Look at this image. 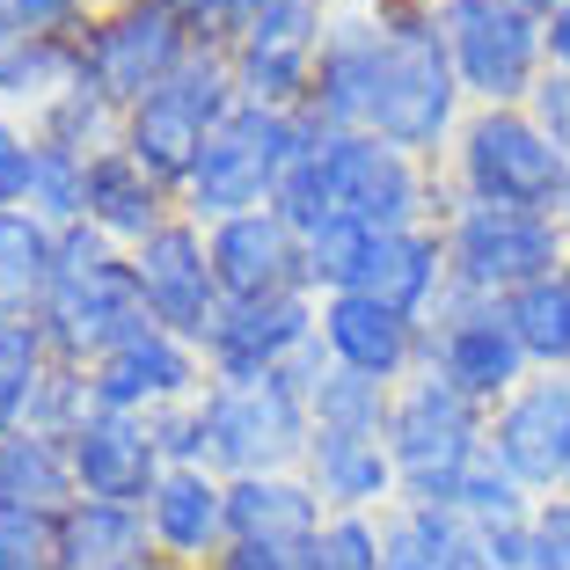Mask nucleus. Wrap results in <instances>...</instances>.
I'll list each match as a JSON object with an SVG mask.
<instances>
[{
  "instance_id": "obj_29",
  "label": "nucleus",
  "mask_w": 570,
  "mask_h": 570,
  "mask_svg": "<svg viewBox=\"0 0 570 570\" xmlns=\"http://www.w3.org/2000/svg\"><path fill=\"white\" fill-rule=\"evenodd\" d=\"M59 285V227L22 205V213H0V315L8 322H37Z\"/></svg>"
},
{
  "instance_id": "obj_25",
  "label": "nucleus",
  "mask_w": 570,
  "mask_h": 570,
  "mask_svg": "<svg viewBox=\"0 0 570 570\" xmlns=\"http://www.w3.org/2000/svg\"><path fill=\"white\" fill-rule=\"evenodd\" d=\"M205 139H213V125H205L198 110L176 96V88H154L147 102H132V110H125L118 147L132 154V161L147 168L161 190H184L190 168H198V154H205Z\"/></svg>"
},
{
  "instance_id": "obj_9",
  "label": "nucleus",
  "mask_w": 570,
  "mask_h": 570,
  "mask_svg": "<svg viewBox=\"0 0 570 570\" xmlns=\"http://www.w3.org/2000/svg\"><path fill=\"white\" fill-rule=\"evenodd\" d=\"M73 45H81V81L102 88L118 110H132L176 81V67L198 51V30L176 16V0H110L88 16Z\"/></svg>"
},
{
  "instance_id": "obj_49",
  "label": "nucleus",
  "mask_w": 570,
  "mask_h": 570,
  "mask_svg": "<svg viewBox=\"0 0 570 570\" xmlns=\"http://www.w3.org/2000/svg\"><path fill=\"white\" fill-rule=\"evenodd\" d=\"M22 45V30H16V22H8V16H0V59H8V51H16Z\"/></svg>"
},
{
  "instance_id": "obj_23",
  "label": "nucleus",
  "mask_w": 570,
  "mask_h": 570,
  "mask_svg": "<svg viewBox=\"0 0 570 570\" xmlns=\"http://www.w3.org/2000/svg\"><path fill=\"white\" fill-rule=\"evenodd\" d=\"M59 570H176L139 504H73L59 520Z\"/></svg>"
},
{
  "instance_id": "obj_11",
  "label": "nucleus",
  "mask_w": 570,
  "mask_h": 570,
  "mask_svg": "<svg viewBox=\"0 0 570 570\" xmlns=\"http://www.w3.org/2000/svg\"><path fill=\"white\" fill-rule=\"evenodd\" d=\"M322 176H330V205L344 219H366L373 235H403V227H432V184L424 161L403 147H387L373 132H330L322 139Z\"/></svg>"
},
{
  "instance_id": "obj_34",
  "label": "nucleus",
  "mask_w": 570,
  "mask_h": 570,
  "mask_svg": "<svg viewBox=\"0 0 570 570\" xmlns=\"http://www.w3.org/2000/svg\"><path fill=\"white\" fill-rule=\"evenodd\" d=\"M30 132L45 139V147H73V154H88V161H96V154H110V147H118L125 110H118L110 96H102V88L73 81L67 96H51L45 110L30 118Z\"/></svg>"
},
{
  "instance_id": "obj_45",
  "label": "nucleus",
  "mask_w": 570,
  "mask_h": 570,
  "mask_svg": "<svg viewBox=\"0 0 570 570\" xmlns=\"http://www.w3.org/2000/svg\"><path fill=\"white\" fill-rule=\"evenodd\" d=\"M527 118H534L541 132H549L556 147L570 154V73H563V67H549V73L534 81V96H527Z\"/></svg>"
},
{
  "instance_id": "obj_13",
  "label": "nucleus",
  "mask_w": 570,
  "mask_h": 570,
  "mask_svg": "<svg viewBox=\"0 0 570 570\" xmlns=\"http://www.w3.org/2000/svg\"><path fill=\"white\" fill-rule=\"evenodd\" d=\"M490 453H498L534 498L570 490V373H527V381L490 410Z\"/></svg>"
},
{
  "instance_id": "obj_4",
  "label": "nucleus",
  "mask_w": 570,
  "mask_h": 570,
  "mask_svg": "<svg viewBox=\"0 0 570 570\" xmlns=\"http://www.w3.org/2000/svg\"><path fill=\"white\" fill-rule=\"evenodd\" d=\"M387 461H395V483L410 504H453L469 461L490 446V410L469 403L453 381H439L432 366H417L395 387V410H387Z\"/></svg>"
},
{
  "instance_id": "obj_15",
  "label": "nucleus",
  "mask_w": 570,
  "mask_h": 570,
  "mask_svg": "<svg viewBox=\"0 0 570 570\" xmlns=\"http://www.w3.org/2000/svg\"><path fill=\"white\" fill-rule=\"evenodd\" d=\"M315 293H278V301H227L198 352L213 366V381H256V373H278L315 344Z\"/></svg>"
},
{
  "instance_id": "obj_52",
  "label": "nucleus",
  "mask_w": 570,
  "mask_h": 570,
  "mask_svg": "<svg viewBox=\"0 0 570 570\" xmlns=\"http://www.w3.org/2000/svg\"><path fill=\"white\" fill-rule=\"evenodd\" d=\"M563 271H570V264H563Z\"/></svg>"
},
{
  "instance_id": "obj_39",
  "label": "nucleus",
  "mask_w": 570,
  "mask_h": 570,
  "mask_svg": "<svg viewBox=\"0 0 570 570\" xmlns=\"http://www.w3.org/2000/svg\"><path fill=\"white\" fill-rule=\"evenodd\" d=\"M271 213L293 227V235H315L322 219H336L330 205V176H322V139L307 154H293V168L278 176V190H271Z\"/></svg>"
},
{
  "instance_id": "obj_44",
  "label": "nucleus",
  "mask_w": 570,
  "mask_h": 570,
  "mask_svg": "<svg viewBox=\"0 0 570 570\" xmlns=\"http://www.w3.org/2000/svg\"><path fill=\"white\" fill-rule=\"evenodd\" d=\"M154 439H161V461L168 469H205V417L198 403H176V410H154Z\"/></svg>"
},
{
  "instance_id": "obj_28",
  "label": "nucleus",
  "mask_w": 570,
  "mask_h": 570,
  "mask_svg": "<svg viewBox=\"0 0 570 570\" xmlns=\"http://www.w3.org/2000/svg\"><path fill=\"white\" fill-rule=\"evenodd\" d=\"M381 570H475V534L446 504L395 498L381 512Z\"/></svg>"
},
{
  "instance_id": "obj_40",
  "label": "nucleus",
  "mask_w": 570,
  "mask_h": 570,
  "mask_svg": "<svg viewBox=\"0 0 570 570\" xmlns=\"http://www.w3.org/2000/svg\"><path fill=\"white\" fill-rule=\"evenodd\" d=\"M0 570H59V520L0 504Z\"/></svg>"
},
{
  "instance_id": "obj_19",
  "label": "nucleus",
  "mask_w": 570,
  "mask_h": 570,
  "mask_svg": "<svg viewBox=\"0 0 570 570\" xmlns=\"http://www.w3.org/2000/svg\"><path fill=\"white\" fill-rule=\"evenodd\" d=\"M373 67H381V22L366 16H330L315 51V88H307V118L322 132H366L373 118Z\"/></svg>"
},
{
  "instance_id": "obj_48",
  "label": "nucleus",
  "mask_w": 570,
  "mask_h": 570,
  "mask_svg": "<svg viewBox=\"0 0 570 570\" xmlns=\"http://www.w3.org/2000/svg\"><path fill=\"white\" fill-rule=\"evenodd\" d=\"M541 45H549V67L570 73V0H556L549 16H541Z\"/></svg>"
},
{
  "instance_id": "obj_36",
  "label": "nucleus",
  "mask_w": 570,
  "mask_h": 570,
  "mask_svg": "<svg viewBox=\"0 0 570 570\" xmlns=\"http://www.w3.org/2000/svg\"><path fill=\"white\" fill-rule=\"evenodd\" d=\"M366 256H373V227L366 219H322L315 235H301V271H307V293L330 301V293H358L366 278Z\"/></svg>"
},
{
  "instance_id": "obj_17",
  "label": "nucleus",
  "mask_w": 570,
  "mask_h": 570,
  "mask_svg": "<svg viewBox=\"0 0 570 570\" xmlns=\"http://www.w3.org/2000/svg\"><path fill=\"white\" fill-rule=\"evenodd\" d=\"M315 336L330 352V366L366 373V381H387V387H403L424 366V322L395 315V307L366 301V293H330L315 315Z\"/></svg>"
},
{
  "instance_id": "obj_10",
  "label": "nucleus",
  "mask_w": 570,
  "mask_h": 570,
  "mask_svg": "<svg viewBox=\"0 0 570 570\" xmlns=\"http://www.w3.org/2000/svg\"><path fill=\"white\" fill-rule=\"evenodd\" d=\"M424 366H432L439 381H453L469 403H483V410H498L504 395L534 373L527 352H520V336H512V322H504V307L461 293L453 278L432 301V315H424Z\"/></svg>"
},
{
  "instance_id": "obj_46",
  "label": "nucleus",
  "mask_w": 570,
  "mask_h": 570,
  "mask_svg": "<svg viewBox=\"0 0 570 570\" xmlns=\"http://www.w3.org/2000/svg\"><path fill=\"white\" fill-rule=\"evenodd\" d=\"M213 570H307V549H285V541H227Z\"/></svg>"
},
{
  "instance_id": "obj_6",
  "label": "nucleus",
  "mask_w": 570,
  "mask_h": 570,
  "mask_svg": "<svg viewBox=\"0 0 570 570\" xmlns=\"http://www.w3.org/2000/svg\"><path fill=\"white\" fill-rule=\"evenodd\" d=\"M453 198L520 205V213H563L570 154L520 110H469L453 132Z\"/></svg>"
},
{
  "instance_id": "obj_35",
  "label": "nucleus",
  "mask_w": 570,
  "mask_h": 570,
  "mask_svg": "<svg viewBox=\"0 0 570 570\" xmlns=\"http://www.w3.org/2000/svg\"><path fill=\"white\" fill-rule=\"evenodd\" d=\"M387 410H395V387L366 381V373H344V366H330L315 387H307V417H315V432L381 439L387 432Z\"/></svg>"
},
{
  "instance_id": "obj_24",
  "label": "nucleus",
  "mask_w": 570,
  "mask_h": 570,
  "mask_svg": "<svg viewBox=\"0 0 570 570\" xmlns=\"http://www.w3.org/2000/svg\"><path fill=\"white\" fill-rule=\"evenodd\" d=\"M168 219H176V190H161L125 147L88 161V227H102L125 256H132L154 227H168Z\"/></svg>"
},
{
  "instance_id": "obj_27",
  "label": "nucleus",
  "mask_w": 570,
  "mask_h": 570,
  "mask_svg": "<svg viewBox=\"0 0 570 570\" xmlns=\"http://www.w3.org/2000/svg\"><path fill=\"white\" fill-rule=\"evenodd\" d=\"M0 504L8 512H45V520H67L81 504L67 432H37V424L0 432Z\"/></svg>"
},
{
  "instance_id": "obj_7",
  "label": "nucleus",
  "mask_w": 570,
  "mask_h": 570,
  "mask_svg": "<svg viewBox=\"0 0 570 570\" xmlns=\"http://www.w3.org/2000/svg\"><path fill=\"white\" fill-rule=\"evenodd\" d=\"M446 235V278L475 301H504L534 278H556L570 264V235L556 213H520V205H475L453 198L439 213Z\"/></svg>"
},
{
  "instance_id": "obj_2",
  "label": "nucleus",
  "mask_w": 570,
  "mask_h": 570,
  "mask_svg": "<svg viewBox=\"0 0 570 570\" xmlns=\"http://www.w3.org/2000/svg\"><path fill=\"white\" fill-rule=\"evenodd\" d=\"M37 330H45L59 366H81V373L154 330L147 301H139V278H132V256L102 227H88V219L59 227V285H51Z\"/></svg>"
},
{
  "instance_id": "obj_47",
  "label": "nucleus",
  "mask_w": 570,
  "mask_h": 570,
  "mask_svg": "<svg viewBox=\"0 0 570 570\" xmlns=\"http://www.w3.org/2000/svg\"><path fill=\"white\" fill-rule=\"evenodd\" d=\"M534 534H541V549L570 570V490H556V498L534 504Z\"/></svg>"
},
{
  "instance_id": "obj_51",
  "label": "nucleus",
  "mask_w": 570,
  "mask_h": 570,
  "mask_svg": "<svg viewBox=\"0 0 570 570\" xmlns=\"http://www.w3.org/2000/svg\"><path fill=\"white\" fill-rule=\"evenodd\" d=\"M556 219H563V235H570V190H563V213H556Z\"/></svg>"
},
{
  "instance_id": "obj_37",
  "label": "nucleus",
  "mask_w": 570,
  "mask_h": 570,
  "mask_svg": "<svg viewBox=\"0 0 570 570\" xmlns=\"http://www.w3.org/2000/svg\"><path fill=\"white\" fill-rule=\"evenodd\" d=\"M30 213L45 219V227H81V219H88V154H73V147H45V139H37Z\"/></svg>"
},
{
  "instance_id": "obj_1",
  "label": "nucleus",
  "mask_w": 570,
  "mask_h": 570,
  "mask_svg": "<svg viewBox=\"0 0 570 570\" xmlns=\"http://www.w3.org/2000/svg\"><path fill=\"white\" fill-rule=\"evenodd\" d=\"M373 22H381V67H373L366 132L432 161L439 147H453V132L469 118V96H461V73L446 59L439 16L432 0H373Z\"/></svg>"
},
{
  "instance_id": "obj_18",
  "label": "nucleus",
  "mask_w": 570,
  "mask_h": 570,
  "mask_svg": "<svg viewBox=\"0 0 570 570\" xmlns=\"http://www.w3.org/2000/svg\"><path fill=\"white\" fill-rule=\"evenodd\" d=\"M205 249H213V278L227 301H278V293H307L301 271V235L285 227L278 213H242L205 227Z\"/></svg>"
},
{
  "instance_id": "obj_21",
  "label": "nucleus",
  "mask_w": 570,
  "mask_h": 570,
  "mask_svg": "<svg viewBox=\"0 0 570 570\" xmlns=\"http://www.w3.org/2000/svg\"><path fill=\"white\" fill-rule=\"evenodd\" d=\"M301 475L315 483V498L330 512H387L403 498L395 483V461H387V439H352V432H315L307 439Z\"/></svg>"
},
{
  "instance_id": "obj_22",
  "label": "nucleus",
  "mask_w": 570,
  "mask_h": 570,
  "mask_svg": "<svg viewBox=\"0 0 570 570\" xmlns=\"http://www.w3.org/2000/svg\"><path fill=\"white\" fill-rule=\"evenodd\" d=\"M330 520V504L315 498L301 469L285 475H235L227 483V541H285V549H307Z\"/></svg>"
},
{
  "instance_id": "obj_38",
  "label": "nucleus",
  "mask_w": 570,
  "mask_h": 570,
  "mask_svg": "<svg viewBox=\"0 0 570 570\" xmlns=\"http://www.w3.org/2000/svg\"><path fill=\"white\" fill-rule=\"evenodd\" d=\"M307 570H381V512H330L307 541Z\"/></svg>"
},
{
  "instance_id": "obj_41",
  "label": "nucleus",
  "mask_w": 570,
  "mask_h": 570,
  "mask_svg": "<svg viewBox=\"0 0 570 570\" xmlns=\"http://www.w3.org/2000/svg\"><path fill=\"white\" fill-rule=\"evenodd\" d=\"M475 570H563V563L541 549L534 520H527V527H498V534H475Z\"/></svg>"
},
{
  "instance_id": "obj_20",
  "label": "nucleus",
  "mask_w": 570,
  "mask_h": 570,
  "mask_svg": "<svg viewBox=\"0 0 570 570\" xmlns=\"http://www.w3.org/2000/svg\"><path fill=\"white\" fill-rule=\"evenodd\" d=\"M147 527L176 570H205L227 549V475L213 469H168L147 498Z\"/></svg>"
},
{
  "instance_id": "obj_14",
  "label": "nucleus",
  "mask_w": 570,
  "mask_h": 570,
  "mask_svg": "<svg viewBox=\"0 0 570 570\" xmlns=\"http://www.w3.org/2000/svg\"><path fill=\"white\" fill-rule=\"evenodd\" d=\"M213 387V366L190 336H168V330H147L132 344L88 366V395L96 410H125V417H154V410H176V403H198Z\"/></svg>"
},
{
  "instance_id": "obj_26",
  "label": "nucleus",
  "mask_w": 570,
  "mask_h": 570,
  "mask_svg": "<svg viewBox=\"0 0 570 570\" xmlns=\"http://www.w3.org/2000/svg\"><path fill=\"white\" fill-rule=\"evenodd\" d=\"M358 293L395 315L424 322L432 301L446 293V235L439 227H403V235H373V256H366V278Z\"/></svg>"
},
{
  "instance_id": "obj_50",
  "label": "nucleus",
  "mask_w": 570,
  "mask_h": 570,
  "mask_svg": "<svg viewBox=\"0 0 570 570\" xmlns=\"http://www.w3.org/2000/svg\"><path fill=\"white\" fill-rule=\"evenodd\" d=\"M520 8H527V16H549V8H556V0H520Z\"/></svg>"
},
{
  "instance_id": "obj_5",
  "label": "nucleus",
  "mask_w": 570,
  "mask_h": 570,
  "mask_svg": "<svg viewBox=\"0 0 570 570\" xmlns=\"http://www.w3.org/2000/svg\"><path fill=\"white\" fill-rule=\"evenodd\" d=\"M205 417V469L213 475H285L307 461V439H315V417H307V387L293 373H256V381H213L198 395Z\"/></svg>"
},
{
  "instance_id": "obj_8",
  "label": "nucleus",
  "mask_w": 570,
  "mask_h": 570,
  "mask_svg": "<svg viewBox=\"0 0 570 570\" xmlns=\"http://www.w3.org/2000/svg\"><path fill=\"white\" fill-rule=\"evenodd\" d=\"M432 16L469 110H520L534 81L549 73L541 16H527L520 0H432Z\"/></svg>"
},
{
  "instance_id": "obj_32",
  "label": "nucleus",
  "mask_w": 570,
  "mask_h": 570,
  "mask_svg": "<svg viewBox=\"0 0 570 570\" xmlns=\"http://www.w3.org/2000/svg\"><path fill=\"white\" fill-rule=\"evenodd\" d=\"M81 81V45L73 37H22L8 59H0V102L8 110H45L51 96H67Z\"/></svg>"
},
{
  "instance_id": "obj_33",
  "label": "nucleus",
  "mask_w": 570,
  "mask_h": 570,
  "mask_svg": "<svg viewBox=\"0 0 570 570\" xmlns=\"http://www.w3.org/2000/svg\"><path fill=\"white\" fill-rule=\"evenodd\" d=\"M534 490L520 483V475L504 469L498 453H475L469 461V475H461V490H453V504L446 512H461V527H469V534H498V527H527L534 520Z\"/></svg>"
},
{
  "instance_id": "obj_42",
  "label": "nucleus",
  "mask_w": 570,
  "mask_h": 570,
  "mask_svg": "<svg viewBox=\"0 0 570 570\" xmlns=\"http://www.w3.org/2000/svg\"><path fill=\"white\" fill-rule=\"evenodd\" d=\"M0 16L16 22L22 37H81L96 0H0Z\"/></svg>"
},
{
  "instance_id": "obj_31",
  "label": "nucleus",
  "mask_w": 570,
  "mask_h": 570,
  "mask_svg": "<svg viewBox=\"0 0 570 570\" xmlns=\"http://www.w3.org/2000/svg\"><path fill=\"white\" fill-rule=\"evenodd\" d=\"M51 373H59V358H51L45 330H37V322H8V315H0V432L37 424Z\"/></svg>"
},
{
  "instance_id": "obj_3",
  "label": "nucleus",
  "mask_w": 570,
  "mask_h": 570,
  "mask_svg": "<svg viewBox=\"0 0 570 570\" xmlns=\"http://www.w3.org/2000/svg\"><path fill=\"white\" fill-rule=\"evenodd\" d=\"M315 139H330L307 110H264V102H242L235 118L205 139L190 184L176 190V213L198 219V227H219V219L264 213L278 176L293 168V154H307Z\"/></svg>"
},
{
  "instance_id": "obj_30",
  "label": "nucleus",
  "mask_w": 570,
  "mask_h": 570,
  "mask_svg": "<svg viewBox=\"0 0 570 570\" xmlns=\"http://www.w3.org/2000/svg\"><path fill=\"white\" fill-rule=\"evenodd\" d=\"M498 307H504V322H512V336H520L527 366L534 373H570V271L504 293Z\"/></svg>"
},
{
  "instance_id": "obj_16",
  "label": "nucleus",
  "mask_w": 570,
  "mask_h": 570,
  "mask_svg": "<svg viewBox=\"0 0 570 570\" xmlns=\"http://www.w3.org/2000/svg\"><path fill=\"white\" fill-rule=\"evenodd\" d=\"M67 453H73V483H81L88 504H139L147 512L154 483L168 475L154 424L125 417V410H88L67 432Z\"/></svg>"
},
{
  "instance_id": "obj_43",
  "label": "nucleus",
  "mask_w": 570,
  "mask_h": 570,
  "mask_svg": "<svg viewBox=\"0 0 570 570\" xmlns=\"http://www.w3.org/2000/svg\"><path fill=\"white\" fill-rule=\"evenodd\" d=\"M30 168H37V132L16 118H0V213L30 205Z\"/></svg>"
},
{
  "instance_id": "obj_12",
  "label": "nucleus",
  "mask_w": 570,
  "mask_h": 570,
  "mask_svg": "<svg viewBox=\"0 0 570 570\" xmlns=\"http://www.w3.org/2000/svg\"><path fill=\"white\" fill-rule=\"evenodd\" d=\"M132 278H139V301H147L154 330L190 336V344H205L213 322H219V307H227V293H219V278H213L205 227L184 219V213L168 219V227H154V235L132 249Z\"/></svg>"
}]
</instances>
